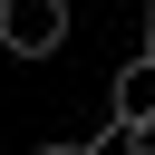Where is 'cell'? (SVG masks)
I'll return each mask as SVG.
<instances>
[{
	"label": "cell",
	"instance_id": "cell-1",
	"mask_svg": "<svg viewBox=\"0 0 155 155\" xmlns=\"http://www.w3.org/2000/svg\"><path fill=\"white\" fill-rule=\"evenodd\" d=\"M0 48L10 58H58L68 48V0H0Z\"/></svg>",
	"mask_w": 155,
	"mask_h": 155
},
{
	"label": "cell",
	"instance_id": "cell-2",
	"mask_svg": "<svg viewBox=\"0 0 155 155\" xmlns=\"http://www.w3.org/2000/svg\"><path fill=\"white\" fill-rule=\"evenodd\" d=\"M155 116V39L116 68V97H107V126H145Z\"/></svg>",
	"mask_w": 155,
	"mask_h": 155
},
{
	"label": "cell",
	"instance_id": "cell-3",
	"mask_svg": "<svg viewBox=\"0 0 155 155\" xmlns=\"http://www.w3.org/2000/svg\"><path fill=\"white\" fill-rule=\"evenodd\" d=\"M126 155H155V116H145V126H126Z\"/></svg>",
	"mask_w": 155,
	"mask_h": 155
},
{
	"label": "cell",
	"instance_id": "cell-4",
	"mask_svg": "<svg viewBox=\"0 0 155 155\" xmlns=\"http://www.w3.org/2000/svg\"><path fill=\"white\" fill-rule=\"evenodd\" d=\"M39 155H87V145H39Z\"/></svg>",
	"mask_w": 155,
	"mask_h": 155
},
{
	"label": "cell",
	"instance_id": "cell-5",
	"mask_svg": "<svg viewBox=\"0 0 155 155\" xmlns=\"http://www.w3.org/2000/svg\"><path fill=\"white\" fill-rule=\"evenodd\" d=\"M136 10H145V19H155V0H136Z\"/></svg>",
	"mask_w": 155,
	"mask_h": 155
}]
</instances>
